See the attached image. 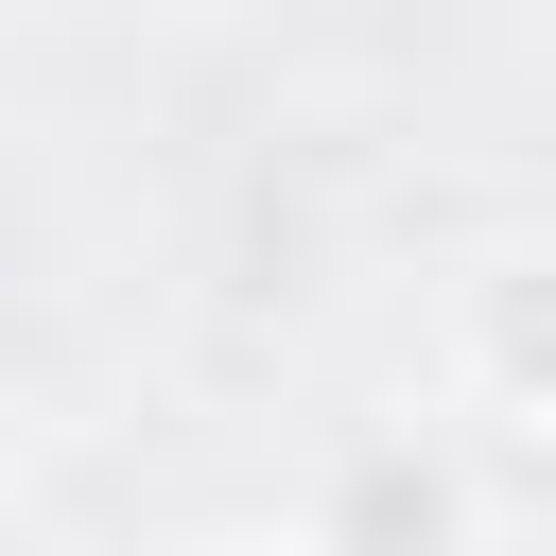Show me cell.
<instances>
[{
	"instance_id": "cell-1",
	"label": "cell",
	"mask_w": 556,
	"mask_h": 556,
	"mask_svg": "<svg viewBox=\"0 0 556 556\" xmlns=\"http://www.w3.org/2000/svg\"><path fill=\"white\" fill-rule=\"evenodd\" d=\"M191 556H278V539H191Z\"/></svg>"
}]
</instances>
